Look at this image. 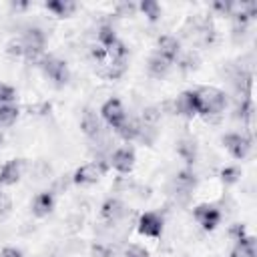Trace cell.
I'll return each mask as SVG.
<instances>
[{
    "label": "cell",
    "instance_id": "obj_1",
    "mask_svg": "<svg viewBox=\"0 0 257 257\" xmlns=\"http://www.w3.org/2000/svg\"><path fill=\"white\" fill-rule=\"evenodd\" d=\"M197 94V114L199 116H219L227 106V94L217 86H199Z\"/></svg>",
    "mask_w": 257,
    "mask_h": 257
},
{
    "label": "cell",
    "instance_id": "obj_2",
    "mask_svg": "<svg viewBox=\"0 0 257 257\" xmlns=\"http://www.w3.org/2000/svg\"><path fill=\"white\" fill-rule=\"evenodd\" d=\"M20 38L24 42V58L28 62L38 64V60L44 56V44H46L44 30L38 26H30Z\"/></svg>",
    "mask_w": 257,
    "mask_h": 257
},
{
    "label": "cell",
    "instance_id": "obj_3",
    "mask_svg": "<svg viewBox=\"0 0 257 257\" xmlns=\"http://www.w3.org/2000/svg\"><path fill=\"white\" fill-rule=\"evenodd\" d=\"M38 66L40 70L44 72L46 78H50L56 86H62L68 82L70 78V70H68V64L58 58V56H52V54H44L40 60H38Z\"/></svg>",
    "mask_w": 257,
    "mask_h": 257
},
{
    "label": "cell",
    "instance_id": "obj_4",
    "mask_svg": "<svg viewBox=\"0 0 257 257\" xmlns=\"http://www.w3.org/2000/svg\"><path fill=\"white\" fill-rule=\"evenodd\" d=\"M221 143L227 149V153L237 161H243L251 153V147H253L251 137L245 133H227L221 137Z\"/></svg>",
    "mask_w": 257,
    "mask_h": 257
},
{
    "label": "cell",
    "instance_id": "obj_5",
    "mask_svg": "<svg viewBox=\"0 0 257 257\" xmlns=\"http://www.w3.org/2000/svg\"><path fill=\"white\" fill-rule=\"evenodd\" d=\"M108 163L102 161H92L86 165H80L74 173H72V183L78 187H86V185H94L106 171H108Z\"/></svg>",
    "mask_w": 257,
    "mask_h": 257
},
{
    "label": "cell",
    "instance_id": "obj_6",
    "mask_svg": "<svg viewBox=\"0 0 257 257\" xmlns=\"http://www.w3.org/2000/svg\"><path fill=\"white\" fill-rule=\"evenodd\" d=\"M193 217H195V221L201 225V229H205V231H215L217 225H219L221 219H223V213L219 211L217 205L201 203V205H197V207L193 209Z\"/></svg>",
    "mask_w": 257,
    "mask_h": 257
},
{
    "label": "cell",
    "instance_id": "obj_7",
    "mask_svg": "<svg viewBox=\"0 0 257 257\" xmlns=\"http://www.w3.org/2000/svg\"><path fill=\"white\" fill-rule=\"evenodd\" d=\"M100 116H102V120H104L112 131H116V128L126 120V110H124L122 102L112 96V98H108V100L102 102V106H100Z\"/></svg>",
    "mask_w": 257,
    "mask_h": 257
},
{
    "label": "cell",
    "instance_id": "obj_8",
    "mask_svg": "<svg viewBox=\"0 0 257 257\" xmlns=\"http://www.w3.org/2000/svg\"><path fill=\"white\" fill-rule=\"evenodd\" d=\"M163 227H165V221L159 213L155 211H145L139 221H137V231L143 235V237H153V239H159L163 235Z\"/></svg>",
    "mask_w": 257,
    "mask_h": 257
},
{
    "label": "cell",
    "instance_id": "obj_9",
    "mask_svg": "<svg viewBox=\"0 0 257 257\" xmlns=\"http://www.w3.org/2000/svg\"><path fill=\"white\" fill-rule=\"evenodd\" d=\"M135 161H137V155L133 147H120L112 151V155L108 157V165L120 175H128L135 169Z\"/></svg>",
    "mask_w": 257,
    "mask_h": 257
},
{
    "label": "cell",
    "instance_id": "obj_10",
    "mask_svg": "<svg viewBox=\"0 0 257 257\" xmlns=\"http://www.w3.org/2000/svg\"><path fill=\"white\" fill-rule=\"evenodd\" d=\"M171 187H173V193H175L177 197L187 199V197L195 191V187H197V175L193 173V169H181V171H177V175L173 177Z\"/></svg>",
    "mask_w": 257,
    "mask_h": 257
},
{
    "label": "cell",
    "instance_id": "obj_11",
    "mask_svg": "<svg viewBox=\"0 0 257 257\" xmlns=\"http://www.w3.org/2000/svg\"><path fill=\"white\" fill-rule=\"evenodd\" d=\"M24 161L22 159H12V161H6L2 167H0V187H12L20 181L22 173H24Z\"/></svg>",
    "mask_w": 257,
    "mask_h": 257
},
{
    "label": "cell",
    "instance_id": "obj_12",
    "mask_svg": "<svg viewBox=\"0 0 257 257\" xmlns=\"http://www.w3.org/2000/svg\"><path fill=\"white\" fill-rule=\"evenodd\" d=\"M173 112H177L185 118L197 116V94H195V90H183L173 102Z\"/></svg>",
    "mask_w": 257,
    "mask_h": 257
},
{
    "label": "cell",
    "instance_id": "obj_13",
    "mask_svg": "<svg viewBox=\"0 0 257 257\" xmlns=\"http://www.w3.org/2000/svg\"><path fill=\"white\" fill-rule=\"evenodd\" d=\"M157 54H161L163 58H167L169 62L175 64V60L181 56V42L177 36L173 34H163L157 38Z\"/></svg>",
    "mask_w": 257,
    "mask_h": 257
},
{
    "label": "cell",
    "instance_id": "obj_14",
    "mask_svg": "<svg viewBox=\"0 0 257 257\" xmlns=\"http://www.w3.org/2000/svg\"><path fill=\"white\" fill-rule=\"evenodd\" d=\"M54 203H56L54 193H52V191H42V193H38V195L32 199L30 211H32L34 217L42 219V217H48V215L54 211Z\"/></svg>",
    "mask_w": 257,
    "mask_h": 257
},
{
    "label": "cell",
    "instance_id": "obj_15",
    "mask_svg": "<svg viewBox=\"0 0 257 257\" xmlns=\"http://www.w3.org/2000/svg\"><path fill=\"white\" fill-rule=\"evenodd\" d=\"M128 213L126 205L120 201V199H106L102 205H100V217L108 223H118L120 219H124Z\"/></svg>",
    "mask_w": 257,
    "mask_h": 257
},
{
    "label": "cell",
    "instance_id": "obj_16",
    "mask_svg": "<svg viewBox=\"0 0 257 257\" xmlns=\"http://www.w3.org/2000/svg\"><path fill=\"white\" fill-rule=\"evenodd\" d=\"M80 131L88 137V139H96L98 135H100V118H98V114L94 112V110H90V108H86L84 112H82V116H80Z\"/></svg>",
    "mask_w": 257,
    "mask_h": 257
},
{
    "label": "cell",
    "instance_id": "obj_17",
    "mask_svg": "<svg viewBox=\"0 0 257 257\" xmlns=\"http://www.w3.org/2000/svg\"><path fill=\"white\" fill-rule=\"evenodd\" d=\"M44 8L54 14L56 18H70L76 12V2L72 0H48L44 2Z\"/></svg>",
    "mask_w": 257,
    "mask_h": 257
},
{
    "label": "cell",
    "instance_id": "obj_18",
    "mask_svg": "<svg viewBox=\"0 0 257 257\" xmlns=\"http://www.w3.org/2000/svg\"><path fill=\"white\" fill-rule=\"evenodd\" d=\"M114 133H116L122 141L131 143V141L141 139V135H143V124H141V120H137V118H128V116H126V120H124Z\"/></svg>",
    "mask_w": 257,
    "mask_h": 257
},
{
    "label": "cell",
    "instance_id": "obj_19",
    "mask_svg": "<svg viewBox=\"0 0 257 257\" xmlns=\"http://www.w3.org/2000/svg\"><path fill=\"white\" fill-rule=\"evenodd\" d=\"M231 257H257V239L253 235H245L243 239L235 241Z\"/></svg>",
    "mask_w": 257,
    "mask_h": 257
},
{
    "label": "cell",
    "instance_id": "obj_20",
    "mask_svg": "<svg viewBox=\"0 0 257 257\" xmlns=\"http://www.w3.org/2000/svg\"><path fill=\"white\" fill-rule=\"evenodd\" d=\"M171 66H173V62H169L167 58H163L161 54H151V58H149V62H147V72L153 76V78H163L169 70H171Z\"/></svg>",
    "mask_w": 257,
    "mask_h": 257
},
{
    "label": "cell",
    "instance_id": "obj_21",
    "mask_svg": "<svg viewBox=\"0 0 257 257\" xmlns=\"http://www.w3.org/2000/svg\"><path fill=\"white\" fill-rule=\"evenodd\" d=\"M124 70H126V60H106L98 70V74L104 76L106 80H118L124 74Z\"/></svg>",
    "mask_w": 257,
    "mask_h": 257
},
{
    "label": "cell",
    "instance_id": "obj_22",
    "mask_svg": "<svg viewBox=\"0 0 257 257\" xmlns=\"http://www.w3.org/2000/svg\"><path fill=\"white\" fill-rule=\"evenodd\" d=\"M18 114H20L18 104H0V128L12 126L18 118Z\"/></svg>",
    "mask_w": 257,
    "mask_h": 257
},
{
    "label": "cell",
    "instance_id": "obj_23",
    "mask_svg": "<svg viewBox=\"0 0 257 257\" xmlns=\"http://www.w3.org/2000/svg\"><path fill=\"white\" fill-rule=\"evenodd\" d=\"M161 112H163L161 106H147L143 110V114H141L143 128H155L159 124V120H161Z\"/></svg>",
    "mask_w": 257,
    "mask_h": 257
},
{
    "label": "cell",
    "instance_id": "obj_24",
    "mask_svg": "<svg viewBox=\"0 0 257 257\" xmlns=\"http://www.w3.org/2000/svg\"><path fill=\"white\" fill-rule=\"evenodd\" d=\"M137 6H139V10H141V12H143L151 22H157V20L161 18V14H163L161 4H159V2H155V0H143V2H139Z\"/></svg>",
    "mask_w": 257,
    "mask_h": 257
},
{
    "label": "cell",
    "instance_id": "obj_25",
    "mask_svg": "<svg viewBox=\"0 0 257 257\" xmlns=\"http://www.w3.org/2000/svg\"><path fill=\"white\" fill-rule=\"evenodd\" d=\"M116 40H118V36H116L114 28H112L110 24H104V26H100V28H98V44H100L104 50H106V48H110Z\"/></svg>",
    "mask_w": 257,
    "mask_h": 257
},
{
    "label": "cell",
    "instance_id": "obj_26",
    "mask_svg": "<svg viewBox=\"0 0 257 257\" xmlns=\"http://www.w3.org/2000/svg\"><path fill=\"white\" fill-rule=\"evenodd\" d=\"M108 60H128V46L118 38L110 48H106Z\"/></svg>",
    "mask_w": 257,
    "mask_h": 257
},
{
    "label": "cell",
    "instance_id": "obj_27",
    "mask_svg": "<svg viewBox=\"0 0 257 257\" xmlns=\"http://www.w3.org/2000/svg\"><path fill=\"white\" fill-rule=\"evenodd\" d=\"M179 155L191 165L195 163V157H197V147H195V141L187 139V141H181L179 143Z\"/></svg>",
    "mask_w": 257,
    "mask_h": 257
},
{
    "label": "cell",
    "instance_id": "obj_28",
    "mask_svg": "<svg viewBox=\"0 0 257 257\" xmlns=\"http://www.w3.org/2000/svg\"><path fill=\"white\" fill-rule=\"evenodd\" d=\"M90 257H116V253L110 245L96 241V243L90 245Z\"/></svg>",
    "mask_w": 257,
    "mask_h": 257
},
{
    "label": "cell",
    "instance_id": "obj_29",
    "mask_svg": "<svg viewBox=\"0 0 257 257\" xmlns=\"http://www.w3.org/2000/svg\"><path fill=\"white\" fill-rule=\"evenodd\" d=\"M219 177H221V181H223L225 185H233V183L239 181L241 169H239V167H223L221 173H219Z\"/></svg>",
    "mask_w": 257,
    "mask_h": 257
},
{
    "label": "cell",
    "instance_id": "obj_30",
    "mask_svg": "<svg viewBox=\"0 0 257 257\" xmlns=\"http://www.w3.org/2000/svg\"><path fill=\"white\" fill-rule=\"evenodd\" d=\"M6 54L12 58H24V42L22 38H12L6 44Z\"/></svg>",
    "mask_w": 257,
    "mask_h": 257
},
{
    "label": "cell",
    "instance_id": "obj_31",
    "mask_svg": "<svg viewBox=\"0 0 257 257\" xmlns=\"http://www.w3.org/2000/svg\"><path fill=\"white\" fill-rule=\"evenodd\" d=\"M16 100V88L0 80V104H14Z\"/></svg>",
    "mask_w": 257,
    "mask_h": 257
},
{
    "label": "cell",
    "instance_id": "obj_32",
    "mask_svg": "<svg viewBox=\"0 0 257 257\" xmlns=\"http://www.w3.org/2000/svg\"><path fill=\"white\" fill-rule=\"evenodd\" d=\"M120 257H149V249L139 245V243H131V245H126L122 249Z\"/></svg>",
    "mask_w": 257,
    "mask_h": 257
},
{
    "label": "cell",
    "instance_id": "obj_33",
    "mask_svg": "<svg viewBox=\"0 0 257 257\" xmlns=\"http://www.w3.org/2000/svg\"><path fill=\"white\" fill-rule=\"evenodd\" d=\"M10 213H12V199L4 191H0V223L6 221Z\"/></svg>",
    "mask_w": 257,
    "mask_h": 257
},
{
    "label": "cell",
    "instance_id": "obj_34",
    "mask_svg": "<svg viewBox=\"0 0 257 257\" xmlns=\"http://www.w3.org/2000/svg\"><path fill=\"white\" fill-rule=\"evenodd\" d=\"M88 52H90V58L96 62V64H104L106 60H108V54H106V50L96 42V44H92L90 48H88Z\"/></svg>",
    "mask_w": 257,
    "mask_h": 257
},
{
    "label": "cell",
    "instance_id": "obj_35",
    "mask_svg": "<svg viewBox=\"0 0 257 257\" xmlns=\"http://www.w3.org/2000/svg\"><path fill=\"white\" fill-rule=\"evenodd\" d=\"M235 6L237 4H233V2H213V10L219 12L221 16H231L235 12Z\"/></svg>",
    "mask_w": 257,
    "mask_h": 257
},
{
    "label": "cell",
    "instance_id": "obj_36",
    "mask_svg": "<svg viewBox=\"0 0 257 257\" xmlns=\"http://www.w3.org/2000/svg\"><path fill=\"white\" fill-rule=\"evenodd\" d=\"M137 10H139V6L133 4V2H120V4L116 6V14H118V16H133Z\"/></svg>",
    "mask_w": 257,
    "mask_h": 257
},
{
    "label": "cell",
    "instance_id": "obj_37",
    "mask_svg": "<svg viewBox=\"0 0 257 257\" xmlns=\"http://www.w3.org/2000/svg\"><path fill=\"white\" fill-rule=\"evenodd\" d=\"M177 62H179V66L183 68V70H191V68H197V58L193 56V54H187V56H183V58H177Z\"/></svg>",
    "mask_w": 257,
    "mask_h": 257
},
{
    "label": "cell",
    "instance_id": "obj_38",
    "mask_svg": "<svg viewBox=\"0 0 257 257\" xmlns=\"http://www.w3.org/2000/svg\"><path fill=\"white\" fill-rule=\"evenodd\" d=\"M229 235L233 237V241H239V239H243L247 233H245V225H241V223H235L231 229H229Z\"/></svg>",
    "mask_w": 257,
    "mask_h": 257
},
{
    "label": "cell",
    "instance_id": "obj_39",
    "mask_svg": "<svg viewBox=\"0 0 257 257\" xmlns=\"http://www.w3.org/2000/svg\"><path fill=\"white\" fill-rule=\"evenodd\" d=\"M0 257H24V253L20 249H16V247H4L0 251Z\"/></svg>",
    "mask_w": 257,
    "mask_h": 257
},
{
    "label": "cell",
    "instance_id": "obj_40",
    "mask_svg": "<svg viewBox=\"0 0 257 257\" xmlns=\"http://www.w3.org/2000/svg\"><path fill=\"white\" fill-rule=\"evenodd\" d=\"M10 6H12L14 10H24V8H28L30 4H28V2H12Z\"/></svg>",
    "mask_w": 257,
    "mask_h": 257
},
{
    "label": "cell",
    "instance_id": "obj_41",
    "mask_svg": "<svg viewBox=\"0 0 257 257\" xmlns=\"http://www.w3.org/2000/svg\"><path fill=\"white\" fill-rule=\"evenodd\" d=\"M2 145H4V135L0 133V147H2Z\"/></svg>",
    "mask_w": 257,
    "mask_h": 257
}]
</instances>
